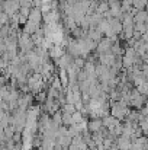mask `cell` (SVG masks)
<instances>
[{
	"instance_id": "15",
	"label": "cell",
	"mask_w": 148,
	"mask_h": 150,
	"mask_svg": "<svg viewBox=\"0 0 148 150\" xmlns=\"http://www.w3.org/2000/svg\"><path fill=\"white\" fill-rule=\"evenodd\" d=\"M22 134H20V131H16L15 134H13V140H15V143H20V140H22V137H20Z\"/></svg>"
},
{
	"instance_id": "12",
	"label": "cell",
	"mask_w": 148,
	"mask_h": 150,
	"mask_svg": "<svg viewBox=\"0 0 148 150\" xmlns=\"http://www.w3.org/2000/svg\"><path fill=\"white\" fill-rule=\"evenodd\" d=\"M81 121H84V114H83L81 111H76V112L73 114V122H74V124H79V122H81Z\"/></svg>"
},
{
	"instance_id": "17",
	"label": "cell",
	"mask_w": 148,
	"mask_h": 150,
	"mask_svg": "<svg viewBox=\"0 0 148 150\" xmlns=\"http://www.w3.org/2000/svg\"><path fill=\"white\" fill-rule=\"evenodd\" d=\"M109 150H119V147H118V144L115 143V144H113L112 147H109Z\"/></svg>"
},
{
	"instance_id": "5",
	"label": "cell",
	"mask_w": 148,
	"mask_h": 150,
	"mask_svg": "<svg viewBox=\"0 0 148 150\" xmlns=\"http://www.w3.org/2000/svg\"><path fill=\"white\" fill-rule=\"evenodd\" d=\"M87 130L90 133H97L100 130H103V120L102 118H92L87 122Z\"/></svg>"
},
{
	"instance_id": "18",
	"label": "cell",
	"mask_w": 148,
	"mask_h": 150,
	"mask_svg": "<svg viewBox=\"0 0 148 150\" xmlns=\"http://www.w3.org/2000/svg\"><path fill=\"white\" fill-rule=\"evenodd\" d=\"M145 150H148V143H147V144H145Z\"/></svg>"
},
{
	"instance_id": "10",
	"label": "cell",
	"mask_w": 148,
	"mask_h": 150,
	"mask_svg": "<svg viewBox=\"0 0 148 150\" xmlns=\"http://www.w3.org/2000/svg\"><path fill=\"white\" fill-rule=\"evenodd\" d=\"M76 111H77V108H76V105H74V103H70V102H67V103H64V105H62V112L74 114Z\"/></svg>"
},
{
	"instance_id": "6",
	"label": "cell",
	"mask_w": 148,
	"mask_h": 150,
	"mask_svg": "<svg viewBox=\"0 0 148 150\" xmlns=\"http://www.w3.org/2000/svg\"><path fill=\"white\" fill-rule=\"evenodd\" d=\"M41 19H42V10H41L39 7L32 9V10H31V15H29V18H28V21H31V22H34V23L39 25Z\"/></svg>"
},
{
	"instance_id": "4",
	"label": "cell",
	"mask_w": 148,
	"mask_h": 150,
	"mask_svg": "<svg viewBox=\"0 0 148 150\" xmlns=\"http://www.w3.org/2000/svg\"><path fill=\"white\" fill-rule=\"evenodd\" d=\"M102 120H103V127H105V128H107L109 131H112V130H113V128H115L119 122H121V121H119L116 117H113L112 114H109V115L103 117Z\"/></svg>"
},
{
	"instance_id": "11",
	"label": "cell",
	"mask_w": 148,
	"mask_h": 150,
	"mask_svg": "<svg viewBox=\"0 0 148 150\" xmlns=\"http://www.w3.org/2000/svg\"><path fill=\"white\" fill-rule=\"evenodd\" d=\"M54 89H57V91H61L62 89V82H61V79H60V76H54L52 77V85H51Z\"/></svg>"
},
{
	"instance_id": "8",
	"label": "cell",
	"mask_w": 148,
	"mask_h": 150,
	"mask_svg": "<svg viewBox=\"0 0 148 150\" xmlns=\"http://www.w3.org/2000/svg\"><path fill=\"white\" fill-rule=\"evenodd\" d=\"M132 6L135 9H138V10H145L148 6V1L147 0H134L132 1Z\"/></svg>"
},
{
	"instance_id": "13",
	"label": "cell",
	"mask_w": 148,
	"mask_h": 150,
	"mask_svg": "<svg viewBox=\"0 0 148 150\" xmlns=\"http://www.w3.org/2000/svg\"><path fill=\"white\" fill-rule=\"evenodd\" d=\"M137 89L140 91V93H141V95L148 96V79L145 80V82H144V83H142V85H141V86H138Z\"/></svg>"
},
{
	"instance_id": "2",
	"label": "cell",
	"mask_w": 148,
	"mask_h": 150,
	"mask_svg": "<svg viewBox=\"0 0 148 150\" xmlns=\"http://www.w3.org/2000/svg\"><path fill=\"white\" fill-rule=\"evenodd\" d=\"M99 60H100V64L107 66V67H112V66L116 63L118 57H116V54H113L112 51H109V52L100 54V55H99Z\"/></svg>"
},
{
	"instance_id": "14",
	"label": "cell",
	"mask_w": 148,
	"mask_h": 150,
	"mask_svg": "<svg viewBox=\"0 0 148 150\" xmlns=\"http://www.w3.org/2000/svg\"><path fill=\"white\" fill-rule=\"evenodd\" d=\"M147 29H148V25L147 23H135V31L137 32H140V34H145L147 32Z\"/></svg>"
},
{
	"instance_id": "16",
	"label": "cell",
	"mask_w": 148,
	"mask_h": 150,
	"mask_svg": "<svg viewBox=\"0 0 148 150\" xmlns=\"http://www.w3.org/2000/svg\"><path fill=\"white\" fill-rule=\"evenodd\" d=\"M10 150H23V147H22V146L18 143V144H15V146H13V147H12Z\"/></svg>"
},
{
	"instance_id": "3",
	"label": "cell",
	"mask_w": 148,
	"mask_h": 150,
	"mask_svg": "<svg viewBox=\"0 0 148 150\" xmlns=\"http://www.w3.org/2000/svg\"><path fill=\"white\" fill-rule=\"evenodd\" d=\"M115 42L110 40V38H107V37H105V38H102L100 41L97 42V52L99 54H105V52H109V51H112V45H113Z\"/></svg>"
},
{
	"instance_id": "7",
	"label": "cell",
	"mask_w": 148,
	"mask_h": 150,
	"mask_svg": "<svg viewBox=\"0 0 148 150\" xmlns=\"http://www.w3.org/2000/svg\"><path fill=\"white\" fill-rule=\"evenodd\" d=\"M148 19V10H138V13L134 16L135 23H147Z\"/></svg>"
},
{
	"instance_id": "9",
	"label": "cell",
	"mask_w": 148,
	"mask_h": 150,
	"mask_svg": "<svg viewBox=\"0 0 148 150\" xmlns=\"http://www.w3.org/2000/svg\"><path fill=\"white\" fill-rule=\"evenodd\" d=\"M73 114H68V112H62V125H73Z\"/></svg>"
},
{
	"instance_id": "1",
	"label": "cell",
	"mask_w": 148,
	"mask_h": 150,
	"mask_svg": "<svg viewBox=\"0 0 148 150\" xmlns=\"http://www.w3.org/2000/svg\"><path fill=\"white\" fill-rule=\"evenodd\" d=\"M18 41H19L20 54H26V52L32 51L34 45H35V41H34V38L31 37V34H28V32H25V31L18 34Z\"/></svg>"
}]
</instances>
